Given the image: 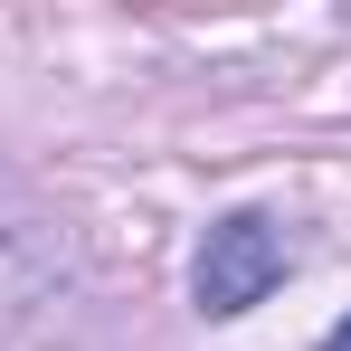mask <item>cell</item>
I'll use <instances>...</instances> for the list:
<instances>
[{
    "label": "cell",
    "mask_w": 351,
    "mask_h": 351,
    "mask_svg": "<svg viewBox=\"0 0 351 351\" xmlns=\"http://www.w3.org/2000/svg\"><path fill=\"white\" fill-rule=\"evenodd\" d=\"M285 266H294V247L285 228L266 219V209H237V219H219V228L199 237V256H190V294H199V313H256L266 294L285 285Z\"/></svg>",
    "instance_id": "obj_1"
},
{
    "label": "cell",
    "mask_w": 351,
    "mask_h": 351,
    "mask_svg": "<svg viewBox=\"0 0 351 351\" xmlns=\"http://www.w3.org/2000/svg\"><path fill=\"white\" fill-rule=\"evenodd\" d=\"M323 351H351V313H342V323H332V332H323Z\"/></svg>",
    "instance_id": "obj_2"
}]
</instances>
